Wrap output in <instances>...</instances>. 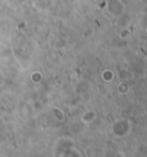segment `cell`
I'll return each instance as SVG.
<instances>
[]
</instances>
